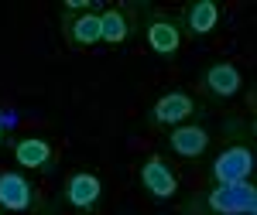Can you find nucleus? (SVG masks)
Wrapping results in <instances>:
<instances>
[{
  "label": "nucleus",
  "mask_w": 257,
  "mask_h": 215,
  "mask_svg": "<svg viewBox=\"0 0 257 215\" xmlns=\"http://www.w3.org/2000/svg\"><path fill=\"white\" fill-rule=\"evenodd\" d=\"M243 89V72L233 62H209L199 72V92L209 102H230Z\"/></svg>",
  "instance_id": "obj_8"
},
{
  "label": "nucleus",
  "mask_w": 257,
  "mask_h": 215,
  "mask_svg": "<svg viewBox=\"0 0 257 215\" xmlns=\"http://www.w3.org/2000/svg\"><path fill=\"white\" fill-rule=\"evenodd\" d=\"M99 28H103V44H127L134 38L131 20L120 10V4H110V7L99 10Z\"/></svg>",
  "instance_id": "obj_13"
},
{
  "label": "nucleus",
  "mask_w": 257,
  "mask_h": 215,
  "mask_svg": "<svg viewBox=\"0 0 257 215\" xmlns=\"http://www.w3.org/2000/svg\"><path fill=\"white\" fill-rule=\"evenodd\" d=\"M0 215H7V212H4V208H0Z\"/></svg>",
  "instance_id": "obj_15"
},
{
  "label": "nucleus",
  "mask_w": 257,
  "mask_h": 215,
  "mask_svg": "<svg viewBox=\"0 0 257 215\" xmlns=\"http://www.w3.org/2000/svg\"><path fill=\"white\" fill-rule=\"evenodd\" d=\"M11 150H14V164L31 174H55L59 168V150L45 137H21L11 144Z\"/></svg>",
  "instance_id": "obj_10"
},
{
  "label": "nucleus",
  "mask_w": 257,
  "mask_h": 215,
  "mask_svg": "<svg viewBox=\"0 0 257 215\" xmlns=\"http://www.w3.org/2000/svg\"><path fill=\"white\" fill-rule=\"evenodd\" d=\"M165 147H168V154H175L178 160H189V164H196L202 157H209V147H213V134L192 120V123H182L175 130H168L165 134Z\"/></svg>",
  "instance_id": "obj_9"
},
{
  "label": "nucleus",
  "mask_w": 257,
  "mask_h": 215,
  "mask_svg": "<svg viewBox=\"0 0 257 215\" xmlns=\"http://www.w3.org/2000/svg\"><path fill=\"white\" fill-rule=\"evenodd\" d=\"M62 38L72 52H86L103 44V28H99V10H86V14H59Z\"/></svg>",
  "instance_id": "obj_11"
},
{
  "label": "nucleus",
  "mask_w": 257,
  "mask_h": 215,
  "mask_svg": "<svg viewBox=\"0 0 257 215\" xmlns=\"http://www.w3.org/2000/svg\"><path fill=\"white\" fill-rule=\"evenodd\" d=\"M0 208L7 215H45L41 188L21 171H0Z\"/></svg>",
  "instance_id": "obj_5"
},
{
  "label": "nucleus",
  "mask_w": 257,
  "mask_h": 215,
  "mask_svg": "<svg viewBox=\"0 0 257 215\" xmlns=\"http://www.w3.org/2000/svg\"><path fill=\"white\" fill-rule=\"evenodd\" d=\"M199 116H202L199 99L189 96L185 89H172V92L158 96L151 106H148L144 126H148V130H175V126L192 123V120H199Z\"/></svg>",
  "instance_id": "obj_4"
},
{
  "label": "nucleus",
  "mask_w": 257,
  "mask_h": 215,
  "mask_svg": "<svg viewBox=\"0 0 257 215\" xmlns=\"http://www.w3.org/2000/svg\"><path fill=\"white\" fill-rule=\"evenodd\" d=\"M223 147L209 157L206 164V181L209 184H240L254 181L257 168V140H254V123L243 116H226L219 123Z\"/></svg>",
  "instance_id": "obj_1"
},
{
  "label": "nucleus",
  "mask_w": 257,
  "mask_h": 215,
  "mask_svg": "<svg viewBox=\"0 0 257 215\" xmlns=\"http://www.w3.org/2000/svg\"><path fill=\"white\" fill-rule=\"evenodd\" d=\"M0 150H4V123H0Z\"/></svg>",
  "instance_id": "obj_14"
},
{
  "label": "nucleus",
  "mask_w": 257,
  "mask_h": 215,
  "mask_svg": "<svg viewBox=\"0 0 257 215\" xmlns=\"http://www.w3.org/2000/svg\"><path fill=\"white\" fill-rule=\"evenodd\" d=\"M178 215H257V184H206L178 202Z\"/></svg>",
  "instance_id": "obj_2"
},
{
  "label": "nucleus",
  "mask_w": 257,
  "mask_h": 215,
  "mask_svg": "<svg viewBox=\"0 0 257 215\" xmlns=\"http://www.w3.org/2000/svg\"><path fill=\"white\" fill-rule=\"evenodd\" d=\"M141 38H144V44L165 62L178 58V52H182V44H185V34H182V28H178V18L168 14V10H161V7H151V4H148V10H144V18H141Z\"/></svg>",
  "instance_id": "obj_3"
},
{
  "label": "nucleus",
  "mask_w": 257,
  "mask_h": 215,
  "mask_svg": "<svg viewBox=\"0 0 257 215\" xmlns=\"http://www.w3.org/2000/svg\"><path fill=\"white\" fill-rule=\"evenodd\" d=\"M138 184L151 202H172L178 195V171L161 154H148L138 164Z\"/></svg>",
  "instance_id": "obj_6"
},
{
  "label": "nucleus",
  "mask_w": 257,
  "mask_h": 215,
  "mask_svg": "<svg viewBox=\"0 0 257 215\" xmlns=\"http://www.w3.org/2000/svg\"><path fill=\"white\" fill-rule=\"evenodd\" d=\"M175 18H178V28H182L185 38H206V34H213L219 28L223 7L216 0H192V4H185L178 10Z\"/></svg>",
  "instance_id": "obj_12"
},
{
  "label": "nucleus",
  "mask_w": 257,
  "mask_h": 215,
  "mask_svg": "<svg viewBox=\"0 0 257 215\" xmlns=\"http://www.w3.org/2000/svg\"><path fill=\"white\" fill-rule=\"evenodd\" d=\"M59 202L69 205L72 212L96 215L99 205H103V181H99L93 171H72V174H65Z\"/></svg>",
  "instance_id": "obj_7"
}]
</instances>
